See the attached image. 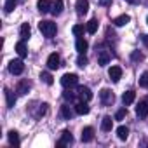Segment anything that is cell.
Returning a JSON list of instances; mask_svg holds the SVG:
<instances>
[{
	"instance_id": "6da1fadb",
	"label": "cell",
	"mask_w": 148,
	"mask_h": 148,
	"mask_svg": "<svg viewBox=\"0 0 148 148\" xmlns=\"http://www.w3.org/2000/svg\"><path fill=\"white\" fill-rule=\"evenodd\" d=\"M38 30L42 32L44 37L52 38V37L56 35V32H58V26H56V23H52V21H40V23H38Z\"/></svg>"
},
{
	"instance_id": "7a4b0ae2",
	"label": "cell",
	"mask_w": 148,
	"mask_h": 148,
	"mask_svg": "<svg viewBox=\"0 0 148 148\" xmlns=\"http://www.w3.org/2000/svg\"><path fill=\"white\" fill-rule=\"evenodd\" d=\"M77 84H79V75H75V73H64V75L61 77V86L64 89L75 87Z\"/></svg>"
},
{
	"instance_id": "3957f363",
	"label": "cell",
	"mask_w": 148,
	"mask_h": 148,
	"mask_svg": "<svg viewBox=\"0 0 148 148\" xmlns=\"http://www.w3.org/2000/svg\"><path fill=\"white\" fill-rule=\"evenodd\" d=\"M99 99H101V103H103L105 106H110V105H113L115 96H113V92H112L110 89H101V92H99Z\"/></svg>"
},
{
	"instance_id": "277c9868",
	"label": "cell",
	"mask_w": 148,
	"mask_h": 148,
	"mask_svg": "<svg viewBox=\"0 0 148 148\" xmlns=\"http://www.w3.org/2000/svg\"><path fill=\"white\" fill-rule=\"evenodd\" d=\"M9 71L12 73V75H21V73L25 71V64L21 59H12L9 63Z\"/></svg>"
},
{
	"instance_id": "5b68a950",
	"label": "cell",
	"mask_w": 148,
	"mask_h": 148,
	"mask_svg": "<svg viewBox=\"0 0 148 148\" xmlns=\"http://www.w3.org/2000/svg\"><path fill=\"white\" fill-rule=\"evenodd\" d=\"M47 66H49V70H58V68L61 66V59H59V54L52 52V54L47 58Z\"/></svg>"
},
{
	"instance_id": "8992f818",
	"label": "cell",
	"mask_w": 148,
	"mask_h": 148,
	"mask_svg": "<svg viewBox=\"0 0 148 148\" xmlns=\"http://www.w3.org/2000/svg\"><path fill=\"white\" fill-rule=\"evenodd\" d=\"M110 52L106 51V49H103V47H99L98 49V63L101 64V66H105V64H108V61H110Z\"/></svg>"
},
{
	"instance_id": "52a82bcc",
	"label": "cell",
	"mask_w": 148,
	"mask_h": 148,
	"mask_svg": "<svg viewBox=\"0 0 148 148\" xmlns=\"http://www.w3.org/2000/svg\"><path fill=\"white\" fill-rule=\"evenodd\" d=\"M70 143H73V136H71V132H70V131H63V132H61V139L56 143V146L61 148V146L70 145Z\"/></svg>"
},
{
	"instance_id": "ba28073f",
	"label": "cell",
	"mask_w": 148,
	"mask_h": 148,
	"mask_svg": "<svg viewBox=\"0 0 148 148\" xmlns=\"http://www.w3.org/2000/svg\"><path fill=\"white\" fill-rule=\"evenodd\" d=\"M108 77H110V80L119 82V80L122 79V68H120V66H112V68L108 70Z\"/></svg>"
},
{
	"instance_id": "9c48e42d",
	"label": "cell",
	"mask_w": 148,
	"mask_h": 148,
	"mask_svg": "<svg viewBox=\"0 0 148 148\" xmlns=\"http://www.w3.org/2000/svg\"><path fill=\"white\" fill-rule=\"evenodd\" d=\"M136 115H138V119H146L148 117V103L146 101H141L136 106Z\"/></svg>"
},
{
	"instance_id": "30bf717a",
	"label": "cell",
	"mask_w": 148,
	"mask_h": 148,
	"mask_svg": "<svg viewBox=\"0 0 148 148\" xmlns=\"http://www.w3.org/2000/svg\"><path fill=\"white\" fill-rule=\"evenodd\" d=\"M77 94H79V98L82 99V101H91L92 99V92H91V89L89 87H79V91H77Z\"/></svg>"
},
{
	"instance_id": "8fae6325",
	"label": "cell",
	"mask_w": 148,
	"mask_h": 148,
	"mask_svg": "<svg viewBox=\"0 0 148 148\" xmlns=\"http://www.w3.org/2000/svg\"><path fill=\"white\" fill-rule=\"evenodd\" d=\"M77 14H80V16H84V14H87V11H89V0H77Z\"/></svg>"
},
{
	"instance_id": "7c38bea8",
	"label": "cell",
	"mask_w": 148,
	"mask_h": 148,
	"mask_svg": "<svg viewBox=\"0 0 148 148\" xmlns=\"http://www.w3.org/2000/svg\"><path fill=\"white\" fill-rule=\"evenodd\" d=\"M51 7H52V2H51V0H38V2H37V9H38L42 14L51 12Z\"/></svg>"
},
{
	"instance_id": "4fadbf2b",
	"label": "cell",
	"mask_w": 148,
	"mask_h": 148,
	"mask_svg": "<svg viewBox=\"0 0 148 148\" xmlns=\"http://www.w3.org/2000/svg\"><path fill=\"white\" fill-rule=\"evenodd\" d=\"M89 112H91V108H89L87 101H80V103L75 105V113L77 115H87Z\"/></svg>"
},
{
	"instance_id": "5bb4252c",
	"label": "cell",
	"mask_w": 148,
	"mask_h": 148,
	"mask_svg": "<svg viewBox=\"0 0 148 148\" xmlns=\"http://www.w3.org/2000/svg\"><path fill=\"white\" fill-rule=\"evenodd\" d=\"M82 141L84 143H89V141H92L94 139V129L92 127H84V131H82Z\"/></svg>"
},
{
	"instance_id": "9a60e30c",
	"label": "cell",
	"mask_w": 148,
	"mask_h": 148,
	"mask_svg": "<svg viewBox=\"0 0 148 148\" xmlns=\"http://www.w3.org/2000/svg\"><path fill=\"white\" fill-rule=\"evenodd\" d=\"M30 35H32V28H30V25H28V23H23V25H21V30H19V37H21V40H28Z\"/></svg>"
},
{
	"instance_id": "2e32d148",
	"label": "cell",
	"mask_w": 148,
	"mask_h": 148,
	"mask_svg": "<svg viewBox=\"0 0 148 148\" xmlns=\"http://www.w3.org/2000/svg\"><path fill=\"white\" fill-rule=\"evenodd\" d=\"M75 47H77L79 54H86V51H87L89 44H87V40H84L82 37H79V38H77V44H75Z\"/></svg>"
},
{
	"instance_id": "e0dca14e",
	"label": "cell",
	"mask_w": 148,
	"mask_h": 148,
	"mask_svg": "<svg viewBox=\"0 0 148 148\" xmlns=\"http://www.w3.org/2000/svg\"><path fill=\"white\" fill-rule=\"evenodd\" d=\"M4 94H5V99H7V108H12L14 105H16V96L12 94V91L11 89H4Z\"/></svg>"
},
{
	"instance_id": "ac0fdd59",
	"label": "cell",
	"mask_w": 148,
	"mask_h": 148,
	"mask_svg": "<svg viewBox=\"0 0 148 148\" xmlns=\"http://www.w3.org/2000/svg\"><path fill=\"white\" fill-rule=\"evenodd\" d=\"M134 99H136V92H134V91H125V92L122 94V103H124L125 106L131 105Z\"/></svg>"
},
{
	"instance_id": "d6986e66",
	"label": "cell",
	"mask_w": 148,
	"mask_h": 148,
	"mask_svg": "<svg viewBox=\"0 0 148 148\" xmlns=\"http://www.w3.org/2000/svg\"><path fill=\"white\" fill-rule=\"evenodd\" d=\"M7 139H9V143H11L12 146H14V145L18 146V145L21 143V139H19V134H18V131H14V129L7 132Z\"/></svg>"
},
{
	"instance_id": "ffe728a7",
	"label": "cell",
	"mask_w": 148,
	"mask_h": 148,
	"mask_svg": "<svg viewBox=\"0 0 148 148\" xmlns=\"http://www.w3.org/2000/svg\"><path fill=\"white\" fill-rule=\"evenodd\" d=\"M61 12H63V0H56V2H52L51 14H52V16H59Z\"/></svg>"
},
{
	"instance_id": "44dd1931",
	"label": "cell",
	"mask_w": 148,
	"mask_h": 148,
	"mask_svg": "<svg viewBox=\"0 0 148 148\" xmlns=\"http://www.w3.org/2000/svg\"><path fill=\"white\" fill-rule=\"evenodd\" d=\"M73 113H75V112H73V110L70 108V105H63V106H61V117H63V119H66V120H71Z\"/></svg>"
},
{
	"instance_id": "7402d4cb",
	"label": "cell",
	"mask_w": 148,
	"mask_h": 148,
	"mask_svg": "<svg viewBox=\"0 0 148 148\" xmlns=\"http://www.w3.org/2000/svg\"><path fill=\"white\" fill-rule=\"evenodd\" d=\"M16 52L19 54V58H26V56H28V49H26V45H25V40H21V42L16 44Z\"/></svg>"
},
{
	"instance_id": "603a6c76",
	"label": "cell",
	"mask_w": 148,
	"mask_h": 148,
	"mask_svg": "<svg viewBox=\"0 0 148 148\" xmlns=\"http://www.w3.org/2000/svg\"><path fill=\"white\" fill-rule=\"evenodd\" d=\"M129 21H131V18H129L127 14H122V16H119V18L113 19V25H115V26H125Z\"/></svg>"
},
{
	"instance_id": "cb8c5ba5",
	"label": "cell",
	"mask_w": 148,
	"mask_h": 148,
	"mask_svg": "<svg viewBox=\"0 0 148 148\" xmlns=\"http://www.w3.org/2000/svg\"><path fill=\"white\" fill-rule=\"evenodd\" d=\"M86 30H87V33H96L98 32V19L96 18H92L91 21H87V25H86Z\"/></svg>"
},
{
	"instance_id": "d4e9b609",
	"label": "cell",
	"mask_w": 148,
	"mask_h": 148,
	"mask_svg": "<svg viewBox=\"0 0 148 148\" xmlns=\"http://www.w3.org/2000/svg\"><path fill=\"white\" fill-rule=\"evenodd\" d=\"M112 127H113V120H112V117H108V115L103 117V120H101V129L108 132V131H112Z\"/></svg>"
},
{
	"instance_id": "484cf974",
	"label": "cell",
	"mask_w": 148,
	"mask_h": 148,
	"mask_svg": "<svg viewBox=\"0 0 148 148\" xmlns=\"http://www.w3.org/2000/svg\"><path fill=\"white\" fill-rule=\"evenodd\" d=\"M16 91H18V94H26V92L30 91V82H26V80H19Z\"/></svg>"
},
{
	"instance_id": "4316f807",
	"label": "cell",
	"mask_w": 148,
	"mask_h": 148,
	"mask_svg": "<svg viewBox=\"0 0 148 148\" xmlns=\"http://www.w3.org/2000/svg\"><path fill=\"white\" fill-rule=\"evenodd\" d=\"M117 136H119V139L125 141V139L129 138V129H127L125 125H120V127H117Z\"/></svg>"
},
{
	"instance_id": "83f0119b",
	"label": "cell",
	"mask_w": 148,
	"mask_h": 148,
	"mask_svg": "<svg viewBox=\"0 0 148 148\" xmlns=\"http://www.w3.org/2000/svg\"><path fill=\"white\" fill-rule=\"evenodd\" d=\"M40 79H42L47 86H52V82H54V80H52V75H51L49 71H42V73H40Z\"/></svg>"
},
{
	"instance_id": "f1b7e54d",
	"label": "cell",
	"mask_w": 148,
	"mask_h": 148,
	"mask_svg": "<svg viewBox=\"0 0 148 148\" xmlns=\"http://www.w3.org/2000/svg\"><path fill=\"white\" fill-rule=\"evenodd\" d=\"M71 32H73V35H75V37H82L84 35V32H87L82 25H75V26H73L71 28Z\"/></svg>"
},
{
	"instance_id": "f546056e",
	"label": "cell",
	"mask_w": 148,
	"mask_h": 148,
	"mask_svg": "<svg viewBox=\"0 0 148 148\" xmlns=\"http://www.w3.org/2000/svg\"><path fill=\"white\" fill-rule=\"evenodd\" d=\"M87 63H89V59L86 58V54H79V58H77V64H79L80 68H84V66H87Z\"/></svg>"
},
{
	"instance_id": "4dcf8cb0",
	"label": "cell",
	"mask_w": 148,
	"mask_h": 148,
	"mask_svg": "<svg viewBox=\"0 0 148 148\" xmlns=\"http://www.w3.org/2000/svg\"><path fill=\"white\" fill-rule=\"evenodd\" d=\"M47 106H49V105H47V103H42V105H40V108H38V112H37V115H35V117H37V119H40V117H44V115H45V113H47Z\"/></svg>"
},
{
	"instance_id": "1f68e13d",
	"label": "cell",
	"mask_w": 148,
	"mask_h": 148,
	"mask_svg": "<svg viewBox=\"0 0 148 148\" xmlns=\"http://www.w3.org/2000/svg\"><path fill=\"white\" fill-rule=\"evenodd\" d=\"M139 86H141V87H146V89H148V71H145L143 75L139 77Z\"/></svg>"
},
{
	"instance_id": "d6a6232c",
	"label": "cell",
	"mask_w": 148,
	"mask_h": 148,
	"mask_svg": "<svg viewBox=\"0 0 148 148\" xmlns=\"http://www.w3.org/2000/svg\"><path fill=\"white\" fill-rule=\"evenodd\" d=\"M16 0H7V2H5V12H12L14 11V7H16Z\"/></svg>"
},
{
	"instance_id": "836d02e7",
	"label": "cell",
	"mask_w": 148,
	"mask_h": 148,
	"mask_svg": "<svg viewBox=\"0 0 148 148\" xmlns=\"http://www.w3.org/2000/svg\"><path fill=\"white\" fill-rule=\"evenodd\" d=\"M63 98H64L66 101H70V103H71V101H75V94H73L71 91H68V89L63 92Z\"/></svg>"
},
{
	"instance_id": "e575fe53",
	"label": "cell",
	"mask_w": 148,
	"mask_h": 148,
	"mask_svg": "<svg viewBox=\"0 0 148 148\" xmlns=\"http://www.w3.org/2000/svg\"><path fill=\"white\" fill-rule=\"evenodd\" d=\"M131 58H132V61H143V59H145V56H143L139 51H134V52L131 54Z\"/></svg>"
},
{
	"instance_id": "d590c367",
	"label": "cell",
	"mask_w": 148,
	"mask_h": 148,
	"mask_svg": "<svg viewBox=\"0 0 148 148\" xmlns=\"http://www.w3.org/2000/svg\"><path fill=\"white\" fill-rule=\"evenodd\" d=\"M125 115H127V110H125V108H120V110L115 113V120H122Z\"/></svg>"
},
{
	"instance_id": "8d00e7d4",
	"label": "cell",
	"mask_w": 148,
	"mask_h": 148,
	"mask_svg": "<svg viewBox=\"0 0 148 148\" xmlns=\"http://www.w3.org/2000/svg\"><path fill=\"white\" fill-rule=\"evenodd\" d=\"M99 5L108 7V5H112V0H99Z\"/></svg>"
},
{
	"instance_id": "74e56055",
	"label": "cell",
	"mask_w": 148,
	"mask_h": 148,
	"mask_svg": "<svg viewBox=\"0 0 148 148\" xmlns=\"http://www.w3.org/2000/svg\"><path fill=\"white\" fill-rule=\"evenodd\" d=\"M141 40H143L145 47H148V35H141Z\"/></svg>"
},
{
	"instance_id": "f35d334b",
	"label": "cell",
	"mask_w": 148,
	"mask_h": 148,
	"mask_svg": "<svg viewBox=\"0 0 148 148\" xmlns=\"http://www.w3.org/2000/svg\"><path fill=\"white\" fill-rule=\"evenodd\" d=\"M127 2H129V4H136V2H138V0H127Z\"/></svg>"
},
{
	"instance_id": "ab89813d",
	"label": "cell",
	"mask_w": 148,
	"mask_h": 148,
	"mask_svg": "<svg viewBox=\"0 0 148 148\" xmlns=\"http://www.w3.org/2000/svg\"><path fill=\"white\" fill-rule=\"evenodd\" d=\"M146 23H148V18H146Z\"/></svg>"
}]
</instances>
